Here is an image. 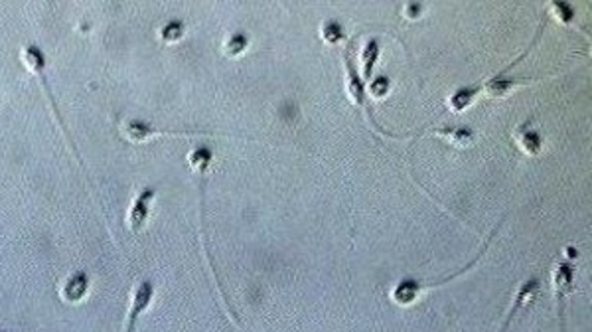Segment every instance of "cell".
Returning a JSON list of instances; mask_svg holds the SVG:
<instances>
[{"label":"cell","mask_w":592,"mask_h":332,"mask_svg":"<svg viewBox=\"0 0 592 332\" xmlns=\"http://www.w3.org/2000/svg\"><path fill=\"white\" fill-rule=\"evenodd\" d=\"M545 24H547V20L541 22V26H539V32H537V36L533 38V42L529 44V48L525 49L518 60H513V62L509 63L508 70H504V72H499V74H496L494 77L486 79V81H482L480 86H476V87L468 86V87H460V89H456V91L450 95V99H448L450 109L458 111L460 113V111H464L466 107H470L472 103L480 97L482 93L483 95H488V97H504L511 87L518 86V84H523L525 79H509L508 72L511 70V68H515L518 63L525 60V56H527V54L533 49V46L539 42V36H541V32L545 30Z\"/></svg>","instance_id":"obj_1"},{"label":"cell","mask_w":592,"mask_h":332,"mask_svg":"<svg viewBox=\"0 0 592 332\" xmlns=\"http://www.w3.org/2000/svg\"><path fill=\"white\" fill-rule=\"evenodd\" d=\"M567 255L557 261L555 271H553V289H555V301H557V315H559V324H561V332H567L565 326V305H567V297L570 293V285H573V277H575V265L573 261L577 259V251L573 247L565 249Z\"/></svg>","instance_id":"obj_2"},{"label":"cell","mask_w":592,"mask_h":332,"mask_svg":"<svg viewBox=\"0 0 592 332\" xmlns=\"http://www.w3.org/2000/svg\"><path fill=\"white\" fill-rule=\"evenodd\" d=\"M353 44H355V40H351L350 44H348V48H346V52H344L346 87H348V93L351 95V99H353V103H355V105H360V107H363V109L367 111V121L374 125L375 131H379L381 135H385V136H395V139H401V136L391 135V133L383 131V129L374 121V109H371V105H369V101H367V91H365V86H363L362 77H360V74H358V68H355V63H353V56H351Z\"/></svg>","instance_id":"obj_3"},{"label":"cell","mask_w":592,"mask_h":332,"mask_svg":"<svg viewBox=\"0 0 592 332\" xmlns=\"http://www.w3.org/2000/svg\"><path fill=\"white\" fill-rule=\"evenodd\" d=\"M497 230H499V223H497L496 228H494V232L490 234V237L486 239V244H483V246L480 247V251H478V255H476V258L472 259V261H470V263H468V265H466V267H462V269L456 271V273H452V275H448L447 279H438V281H435V283H423V285H419V283H411V281H405V283H401L399 287H397V289H395V291L391 293V297H393V301H395V303H399V305H411L413 301H415V299L419 297V293H423V291H426V289H433V287H440V285L448 283L450 279H456L458 275H462V273H466V271H468V269H472V267H474V265H476V263H478V261L482 259V255H483V253H486V249H488V246H490V242H492V237L496 235Z\"/></svg>","instance_id":"obj_4"},{"label":"cell","mask_w":592,"mask_h":332,"mask_svg":"<svg viewBox=\"0 0 592 332\" xmlns=\"http://www.w3.org/2000/svg\"><path fill=\"white\" fill-rule=\"evenodd\" d=\"M119 133L131 145H141L150 141L152 136H192V135H211L207 131H162L157 127H150L138 119H121L119 121Z\"/></svg>","instance_id":"obj_5"},{"label":"cell","mask_w":592,"mask_h":332,"mask_svg":"<svg viewBox=\"0 0 592 332\" xmlns=\"http://www.w3.org/2000/svg\"><path fill=\"white\" fill-rule=\"evenodd\" d=\"M157 198V190L152 186H146L143 190H138L134 194L131 206L125 214V223L127 228L133 232V234H138L143 232L145 223L148 221V216H150V210H152V200Z\"/></svg>","instance_id":"obj_6"},{"label":"cell","mask_w":592,"mask_h":332,"mask_svg":"<svg viewBox=\"0 0 592 332\" xmlns=\"http://www.w3.org/2000/svg\"><path fill=\"white\" fill-rule=\"evenodd\" d=\"M154 299V285L150 281H138L134 283L133 291H131V303H129V310L125 315V331L122 332H134L136 331V322L143 317L146 308L150 307Z\"/></svg>","instance_id":"obj_7"},{"label":"cell","mask_w":592,"mask_h":332,"mask_svg":"<svg viewBox=\"0 0 592 332\" xmlns=\"http://www.w3.org/2000/svg\"><path fill=\"white\" fill-rule=\"evenodd\" d=\"M89 293V277L83 271H75L70 273L67 277H63L58 285V295L63 303L67 305H77L81 303Z\"/></svg>","instance_id":"obj_8"},{"label":"cell","mask_w":592,"mask_h":332,"mask_svg":"<svg viewBox=\"0 0 592 332\" xmlns=\"http://www.w3.org/2000/svg\"><path fill=\"white\" fill-rule=\"evenodd\" d=\"M539 289H541V281H539V279H529L527 283L521 285L520 291H518V295H515L513 303H511L508 319H506V322H504V326H502V331L499 332H508L509 324L513 322V317H515V315H518L525 305H529V303H531L533 297L539 293Z\"/></svg>","instance_id":"obj_9"},{"label":"cell","mask_w":592,"mask_h":332,"mask_svg":"<svg viewBox=\"0 0 592 332\" xmlns=\"http://www.w3.org/2000/svg\"><path fill=\"white\" fill-rule=\"evenodd\" d=\"M429 133L438 136H445L450 145L454 147H468L474 141V133L468 131V129H462V127H442V129H431Z\"/></svg>","instance_id":"obj_10"},{"label":"cell","mask_w":592,"mask_h":332,"mask_svg":"<svg viewBox=\"0 0 592 332\" xmlns=\"http://www.w3.org/2000/svg\"><path fill=\"white\" fill-rule=\"evenodd\" d=\"M184 32H186V26L182 20H168L164 24L160 26L158 30V38L164 42V44H174L184 38Z\"/></svg>","instance_id":"obj_11"},{"label":"cell","mask_w":592,"mask_h":332,"mask_svg":"<svg viewBox=\"0 0 592 332\" xmlns=\"http://www.w3.org/2000/svg\"><path fill=\"white\" fill-rule=\"evenodd\" d=\"M377 58H379V46H377L375 40H369V44H367V48L363 49L362 56V62L365 65V79H371Z\"/></svg>","instance_id":"obj_12"},{"label":"cell","mask_w":592,"mask_h":332,"mask_svg":"<svg viewBox=\"0 0 592 332\" xmlns=\"http://www.w3.org/2000/svg\"><path fill=\"white\" fill-rule=\"evenodd\" d=\"M539 145H541V139L537 135V131H531V129H523L521 131V139H520V147L527 152V155H535L539 150Z\"/></svg>","instance_id":"obj_13"},{"label":"cell","mask_w":592,"mask_h":332,"mask_svg":"<svg viewBox=\"0 0 592 332\" xmlns=\"http://www.w3.org/2000/svg\"><path fill=\"white\" fill-rule=\"evenodd\" d=\"M247 44H249V40L243 36V34H233V36H230V40L225 42L223 49H225L227 56H237V54H241L243 49L247 48Z\"/></svg>","instance_id":"obj_14"},{"label":"cell","mask_w":592,"mask_h":332,"mask_svg":"<svg viewBox=\"0 0 592 332\" xmlns=\"http://www.w3.org/2000/svg\"><path fill=\"white\" fill-rule=\"evenodd\" d=\"M322 38L326 42H330V44H336L338 40L344 38V30H342V26L338 22L332 20V22H326V24L322 26Z\"/></svg>","instance_id":"obj_15"},{"label":"cell","mask_w":592,"mask_h":332,"mask_svg":"<svg viewBox=\"0 0 592 332\" xmlns=\"http://www.w3.org/2000/svg\"><path fill=\"white\" fill-rule=\"evenodd\" d=\"M0 332H6V331H0Z\"/></svg>","instance_id":"obj_16"}]
</instances>
